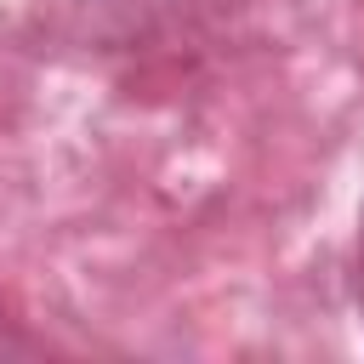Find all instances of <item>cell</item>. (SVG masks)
<instances>
[{
    "instance_id": "6da1fadb",
    "label": "cell",
    "mask_w": 364,
    "mask_h": 364,
    "mask_svg": "<svg viewBox=\"0 0 364 364\" xmlns=\"http://www.w3.org/2000/svg\"><path fill=\"white\" fill-rule=\"evenodd\" d=\"M358 296H364V239H358Z\"/></svg>"
}]
</instances>
